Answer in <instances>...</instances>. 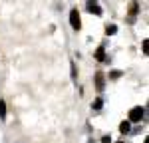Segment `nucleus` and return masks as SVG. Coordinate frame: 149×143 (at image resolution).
I'll use <instances>...</instances> for the list:
<instances>
[{
	"label": "nucleus",
	"mask_w": 149,
	"mask_h": 143,
	"mask_svg": "<svg viewBox=\"0 0 149 143\" xmlns=\"http://www.w3.org/2000/svg\"><path fill=\"white\" fill-rule=\"evenodd\" d=\"M137 12H139V4L137 2H131L129 4V16H135Z\"/></svg>",
	"instance_id": "obj_6"
},
{
	"label": "nucleus",
	"mask_w": 149,
	"mask_h": 143,
	"mask_svg": "<svg viewBox=\"0 0 149 143\" xmlns=\"http://www.w3.org/2000/svg\"><path fill=\"white\" fill-rule=\"evenodd\" d=\"M0 119H6V101L0 99Z\"/></svg>",
	"instance_id": "obj_8"
},
{
	"label": "nucleus",
	"mask_w": 149,
	"mask_h": 143,
	"mask_svg": "<svg viewBox=\"0 0 149 143\" xmlns=\"http://www.w3.org/2000/svg\"><path fill=\"white\" fill-rule=\"evenodd\" d=\"M149 52V40H143V54Z\"/></svg>",
	"instance_id": "obj_11"
},
{
	"label": "nucleus",
	"mask_w": 149,
	"mask_h": 143,
	"mask_svg": "<svg viewBox=\"0 0 149 143\" xmlns=\"http://www.w3.org/2000/svg\"><path fill=\"white\" fill-rule=\"evenodd\" d=\"M102 143H111V137H102Z\"/></svg>",
	"instance_id": "obj_14"
},
{
	"label": "nucleus",
	"mask_w": 149,
	"mask_h": 143,
	"mask_svg": "<svg viewBox=\"0 0 149 143\" xmlns=\"http://www.w3.org/2000/svg\"><path fill=\"white\" fill-rule=\"evenodd\" d=\"M88 12H92V14H95V16H102L103 14L102 6H97L95 2H90V4H88Z\"/></svg>",
	"instance_id": "obj_4"
},
{
	"label": "nucleus",
	"mask_w": 149,
	"mask_h": 143,
	"mask_svg": "<svg viewBox=\"0 0 149 143\" xmlns=\"http://www.w3.org/2000/svg\"><path fill=\"white\" fill-rule=\"evenodd\" d=\"M70 24H72L74 30H80V28H81V18H80V14H78L76 8L70 12Z\"/></svg>",
	"instance_id": "obj_2"
},
{
	"label": "nucleus",
	"mask_w": 149,
	"mask_h": 143,
	"mask_svg": "<svg viewBox=\"0 0 149 143\" xmlns=\"http://www.w3.org/2000/svg\"><path fill=\"white\" fill-rule=\"evenodd\" d=\"M143 117H145V109L137 106V107H133V109L129 111V119H127V121H129V123H137V121H141Z\"/></svg>",
	"instance_id": "obj_1"
},
{
	"label": "nucleus",
	"mask_w": 149,
	"mask_h": 143,
	"mask_svg": "<svg viewBox=\"0 0 149 143\" xmlns=\"http://www.w3.org/2000/svg\"><path fill=\"white\" fill-rule=\"evenodd\" d=\"M129 129H131V123H129V121H121L119 131H121V133H129Z\"/></svg>",
	"instance_id": "obj_7"
},
{
	"label": "nucleus",
	"mask_w": 149,
	"mask_h": 143,
	"mask_svg": "<svg viewBox=\"0 0 149 143\" xmlns=\"http://www.w3.org/2000/svg\"><path fill=\"white\" fill-rule=\"evenodd\" d=\"M95 60H97V62H103V60H105V50H103V48H97V50H95Z\"/></svg>",
	"instance_id": "obj_5"
},
{
	"label": "nucleus",
	"mask_w": 149,
	"mask_h": 143,
	"mask_svg": "<svg viewBox=\"0 0 149 143\" xmlns=\"http://www.w3.org/2000/svg\"><path fill=\"white\" fill-rule=\"evenodd\" d=\"M95 87H97V92H102L103 87H105V78H103V74H95Z\"/></svg>",
	"instance_id": "obj_3"
},
{
	"label": "nucleus",
	"mask_w": 149,
	"mask_h": 143,
	"mask_svg": "<svg viewBox=\"0 0 149 143\" xmlns=\"http://www.w3.org/2000/svg\"><path fill=\"white\" fill-rule=\"evenodd\" d=\"M72 78H74V80L78 78V74H76V66H74V64H72Z\"/></svg>",
	"instance_id": "obj_13"
},
{
	"label": "nucleus",
	"mask_w": 149,
	"mask_h": 143,
	"mask_svg": "<svg viewBox=\"0 0 149 143\" xmlns=\"http://www.w3.org/2000/svg\"><path fill=\"white\" fill-rule=\"evenodd\" d=\"M119 76H121V72H119V70H113V72H111V78H113V80H117Z\"/></svg>",
	"instance_id": "obj_12"
},
{
	"label": "nucleus",
	"mask_w": 149,
	"mask_h": 143,
	"mask_svg": "<svg viewBox=\"0 0 149 143\" xmlns=\"http://www.w3.org/2000/svg\"><path fill=\"white\" fill-rule=\"evenodd\" d=\"M102 106H103V99L102 97H97V99H93V103H92V107L97 111V109H102Z\"/></svg>",
	"instance_id": "obj_9"
},
{
	"label": "nucleus",
	"mask_w": 149,
	"mask_h": 143,
	"mask_svg": "<svg viewBox=\"0 0 149 143\" xmlns=\"http://www.w3.org/2000/svg\"><path fill=\"white\" fill-rule=\"evenodd\" d=\"M119 143H121V141H119Z\"/></svg>",
	"instance_id": "obj_15"
},
{
	"label": "nucleus",
	"mask_w": 149,
	"mask_h": 143,
	"mask_svg": "<svg viewBox=\"0 0 149 143\" xmlns=\"http://www.w3.org/2000/svg\"><path fill=\"white\" fill-rule=\"evenodd\" d=\"M115 32H117V26H113V24H109V26L105 28V34H107V36H113Z\"/></svg>",
	"instance_id": "obj_10"
}]
</instances>
